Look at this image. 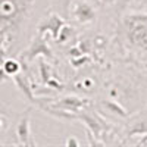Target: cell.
Instances as JSON below:
<instances>
[{"label": "cell", "mask_w": 147, "mask_h": 147, "mask_svg": "<svg viewBox=\"0 0 147 147\" xmlns=\"http://www.w3.org/2000/svg\"><path fill=\"white\" fill-rule=\"evenodd\" d=\"M16 137L19 140V144L24 146H32L34 141L31 140V131H30V113L27 112L19 121L16 127Z\"/></svg>", "instance_id": "3"}, {"label": "cell", "mask_w": 147, "mask_h": 147, "mask_svg": "<svg viewBox=\"0 0 147 147\" xmlns=\"http://www.w3.org/2000/svg\"><path fill=\"white\" fill-rule=\"evenodd\" d=\"M22 10H25V0H0V21L9 22Z\"/></svg>", "instance_id": "1"}, {"label": "cell", "mask_w": 147, "mask_h": 147, "mask_svg": "<svg viewBox=\"0 0 147 147\" xmlns=\"http://www.w3.org/2000/svg\"><path fill=\"white\" fill-rule=\"evenodd\" d=\"M21 68H22V65L15 59H6L2 62V69L7 77H13L15 74H18L21 71Z\"/></svg>", "instance_id": "9"}, {"label": "cell", "mask_w": 147, "mask_h": 147, "mask_svg": "<svg viewBox=\"0 0 147 147\" xmlns=\"http://www.w3.org/2000/svg\"><path fill=\"white\" fill-rule=\"evenodd\" d=\"M103 106L109 110V112H112V113H116V115H119V116H127V112L124 109H122L118 103H115V102H105L103 103Z\"/></svg>", "instance_id": "10"}, {"label": "cell", "mask_w": 147, "mask_h": 147, "mask_svg": "<svg viewBox=\"0 0 147 147\" xmlns=\"http://www.w3.org/2000/svg\"><path fill=\"white\" fill-rule=\"evenodd\" d=\"M62 25H63L62 19H60L59 16H56V15H52L50 18H47V19L41 24V25H40V32L50 31L55 38H57L59 31H60V28H62Z\"/></svg>", "instance_id": "6"}, {"label": "cell", "mask_w": 147, "mask_h": 147, "mask_svg": "<svg viewBox=\"0 0 147 147\" xmlns=\"http://www.w3.org/2000/svg\"><path fill=\"white\" fill-rule=\"evenodd\" d=\"M5 125H6V119H5L2 115H0V131L5 128Z\"/></svg>", "instance_id": "12"}, {"label": "cell", "mask_w": 147, "mask_h": 147, "mask_svg": "<svg viewBox=\"0 0 147 147\" xmlns=\"http://www.w3.org/2000/svg\"><path fill=\"white\" fill-rule=\"evenodd\" d=\"M6 78H7V75H6V74L3 72V69H0V82H3Z\"/></svg>", "instance_id": "13"}, {"label": "cell", "mask_w": 147, "mask_h": 147, "mask_svg": "<svg viewBox=\"0 0 147 147\" xmlns=\"http://www.w3.org/2000/svg\"><path fill=\"white\" fill-rule=\"evenodd\" d=\"M75 18L80 22H87V21H93L94 18V12L91 10V7L87 3L78 5V7L75 9Z\"/></svg>", "instance_id": "8"}, {"label": "cell", "mask_w": 147, "mask_h": 147, "mask_svg": "<svg viewBox=\"0 0 147 147\" xmlns=\"http://www.w3.org/2000/svg\"><path fill=\"white\" fill-rule=\"evenodd\" d=\"M13 81L16 84V87L24 93V96H25L30 102H37V99L34 97V93H32V88H31V84H30V81L25 75H22V74L18 72L13 75Z\"/></svg>", "instance_id": "5"}, {"label": "cell", "mask_w": 147, "mask_h": 147, "mask_svg": "<svg viewBox=\"0 0 147 147\" xmlns=\"http://www.w3.org/2000/svg\"><path fill=\"white\" fill-rule=\"evenodd\" d=\"M37 55H44V56H49V57H53V55H52V52H50V49L47 47L46 41L41 38L40 35L37 37V38H34L31 47L22 55V57H25V59L31 60V59H32L34 56H37Z\"/></svg>", "instance_id": "4"}, {"label": "cell", "mask_w": 147, "mask_h": 147, "mask_svg": "<svg viewBox=\"0 0 147 147\" xmlns=\"http://www.w3.org/2000/svg\"><path fill=\"white\" fill-rule=\"evenodd\" d=\"M87 103H88L87 99H78V97H63V99H60L59 102H56L53 105V107L55 109L66 110V112L77 113V112H80V109L84 107Z\"/></svg>", "instance_id": "2"}, {"label": "cell", "mask_w": 147, "mask_h": 147, "mask_svg": "<svg viewBox=\"0 0 147 147\" xmlns=\"http://www.w3.org/2000/svg\"><path fill=\"white\" fill-rule=\"evenodd\" d=\"M80 143L75 140V138H69L68 141H66V146H78Z\"/></svg>", "instance_id": "11"}, {"label": "cell", "mask_w": 147, "mask_h": 147, "mask_svg": "<svg viewBox=\"0 0 147 147\" xmlns=\"http://www.w3.org/2000/svg\"><path fill=\"white\" fill-rule=\"evenodd\" d=\"M78 119H81L85 125H87L88 131L91 134H94V137H100V132H102V124H99L94 116L88 115V113H81V115H77Z\"/></svg>", "instance_id": "7"}, {"label": "cell", "mask_w": 147, "mask_h": 147, "mask_svg": "<svg viewBox=\"0 0 147 147\" xmlns=\"http://www.w3.org/2000/svg\"><path fill=\"white\" fill-rule=\"evenodd\" d=\"M102 2H105V0H102Z\"/></svg>", "instance_id": "14"}]
</instances>
